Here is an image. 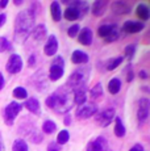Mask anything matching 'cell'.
I'll return each mask as SVG.
<instances>
[{
    "mask_svg": "<svg viewBox=\"0 0 150 151\" xmlns=\"http://www.w3.org/2000/svg\"><path fill=\"white\" fill-rule=\"evenodd\" d=\"M46 105L49 108L54 109L57 113L69 112L74 105V95L73 89L67 86H63L57 92L51 93L46 100Z\"/></svg>",
    "mask_w": 150,
    "mask_h": 151,
    "instance_id": "cell-1",
    "label": "cell"
},
{
    "mask_svg": "<svg viewBox=\"0 0 150 151\" xmlns=\"http://www.w3.org/2000/svg\"><path fill=\"white\" fill-rule=\"evenodd\" d=\"M34 12L32 9H25L19 13L15 22V42L22 43L29 37L34 29Z\"/></svg>",
    "mask_w": 150,
    "mask_h": 151,
    "instance_id": "cell-2",
    "label": "cell"
},
{
    "mask_svg": "<svg viewBox=\"0 0 150 151\" xmlns=\"http://www.w3.org/2000/svg\"><path fill=\"white\" fill-rule=\"evenodd\" d=\"M88 82V71L86 68H80V70H76L71 74L70 79H69V83H67V87L71 88L73 91L75 89H86V84Z\"/></svg>",
    "mask_w": 150,
    "mask_h": 151,
    "instance_id": "cell-3",
    "label": "cell"
},
{
    "mask_svg": "<svg viewBox=\"0 0 150 151\" xmlns=\"http://www.w3.org/2000/svg\"><path fill=\"white\" fill-rule=\"evenodd\" d=\"M63 66H65V63H63V59L61 57H56V59L53 60V63H51L50 66V71H49V78H50V80H59L63 76Z\"/></svg>",
    "mask_w": 150,
    "mask_h": 151,
    "instance_id": "cell-4",
    "label": "cell"
},
{
    "mask_svg": "<svg viewBox=\"0 0 150 151\" xmlns=\"http://www.w3.org/2000/svg\"><path fill=\"white\" fill-rule=\"evenodd\" d=\"M21 108H22V106L20 105L19 103H16V101L8 104L7 108L4 109V120H5V124H7V125H12L13 121H15V118L17 117V114H19L20 110H21Z\"/></svg>",
    "mask_w": 150,
    "mask_h": 151,
    "instance_id": "cell-5",
    "label": "cell"
},
{
    "mask_svg": "<svg viewBox=\"0 0 150 151\" xmlns=\"http://www.w3.org/2000/svg\"><path fill=\"white\" fill-rule=\"evenodd\" d=\"M113 120H115V109L113 108H108V109L103 110V112H100L99 114L96 116V122L102 127L108 126Z\"/></svg>",
    "mask_w": 150,
    "mask_h": 151,
    "instance_id": "cell-6",
    "label": "cell"
},
{
    "mask_svg": "<svg viewBox=\"0 0 150 151\" xmlns=\"http://www.w3.org/2000/svg\"><path fill=\"white\" fill-rule=\"evenodd\" d=\"M97 113V105L95 104H87V105H80L75 112V116L78 118H90Z\"/></svg>",
    "mask_w": 150,
    "mask_h": 151,
    "instance_id": "cell-7",
    "label": "cell"
},
{
    "mask_svg": "<svg viewBox=\"0 0 150 151\" xmlns=\"http://www.w3.org/2000/svg\"><path fill=\"white\" fill-rule=\"evenodd\" d=\"M22 68V60L17 54H12L7 62V71L9 74H17Z\"/></svg>",
    "mask_w": 150,
    "mask_h": 151,
    "instance_id": "cell-8",
    "label": "cell"
},
{
    "mask_svg": "<svg viewBox=\"0 0 150 151\" xmlns=\"http://www.w3.org/2000/svg\"><path fill=\"white\" fill-rule=\"evenodd\" d=\"M149 116V100L148 99H141L138 103V109H137V118L138 122L144 124L148 120Z\"/></svg>",
    "mask_w": 150,
    "mask_h": 151,
    "instance_id": "cell-9",
    "label": "cell"
},
{
    "mask_svg": "<svg viewBox=\"0 0 150 151\" xmlns=\"http://www.w3.org/2000/svg\"><path fill=\"white\" fill-rule=\"evenodd\" d=\"M108 150V143L103 137H97L95 141L88 143L87 151H107Z\"/></svg>",
    "mask_w": 150,
    "mask_h": 151,
    "instance_id": "cell-10",
    "label": "cell"
},
{
    "mask_svg": "<svg viewBox=\"0 0 150 151\" xmlns=\"http://www.w3.org/2000/svg\"><path fill=\"white\" fill-rule=\"evenodd\" d=\"M58 50V41H57L56 36H49L48 41L45 43V47H44V53L49 57L54 55Z\"/></svg>",
    "mask_w": 150,
    "mask_h": 151,
    "instance_id": "cell-11",
    "label": "cell"
},
{
    "mask_svg": "<svg viewBox=\"0 0 150 151\" xmlns=\"http://www.w3.org/2000/svg\"><path fill=\"white\" fill-rule=\"evenodd\" d=\"M145 28V25L142 22H137V21H126L123 27V30L125 32L126 34H134L141 32L142 29Z\"/></svg>",
    "mask_w": 150,
    "mask_h": 151,
    "instance_id": "cell-12",
    "label": "cell"
},
{
    "mask_svg": "<svg viewBox=\"0 0 150 151\" xmlns=\"http://www.w3.org/2000/svg\"><path fill=\"white\" fill-rule=\"evenodd\" d=\"M112 11L117 14H128L131 12V4L128 1H113Z\"/></svg>",
    "mask_w": 150,
    "mask_h": 151,
    "instance_id": "cell-13",
    "label": "cell"
},
{
    "mask_svg": "<svg viewBox=\"0 0 150 151\" xmlns=\"http://www.w3.org/2000/svg\"><path fill=\"white\" fill-rule=\"evenodd\" d=\"M78 41L84 46H90L92 43V30L90 28H83L80 33H78Z\"/></svg>",
    "mask_w": 150,
    "mask_h": 151,
    "instance_id": "cell-14",
    "label": "cell"
},
{
    "mask_svg": "<svg viewBox=\"0 0 150 151\" xmlns=\"http://www.w3.org/2000/svg\"><path fill=\"white\" fill-rule=\"evenodd\" d=\"M88 55L84 53V51H80V50H75L73 55H71V62L74 65H84V63L88 62Z\"/></svg>",
    "mask_w": 150,
    "mask_h": 151,
    "instance_id": "cell-15",
    "label": "cell"
},
{
    "mask_svg": "<svg viewBox=\"0 0 150 151\" xmlns=\"http://www.w3.org/2000/svg\"><path fill=\"white\" fill-rule=\"evenodd\" d=\"M32 36H33V40L37 42H41L44 41L45 36H46V27L44 24H38L36 28L33 29L32 32Z\"/></svg>",
    "mask_w": 150,
    "mask_h": 151,
    "instance_id": "cell-16",
    "label": "cell"
},
{
    "mask_svg": "<svg viewBox=\"0 0 150 151\" xmlns=\"http://www.w3.org/2000/svg\"><path fill=\"white\" fill-rule=\"evenodd\" d=\"M107 7H108V1L107 0L95 1L94 5H92V13H94V16H102V14H104Z\"/></svg>",
    "mask_w": 150,
    "mask_h": 151,
    "instance_id": "cell-17",
    "label": "cell"
},
{
    "mask_svg": "<svg viewBox=\"0 0 150 151\" xmlns=\"http://www.w3.org/2000/svg\"><path fill=\"white\" fill-rule=\"evenodd\" d=\"M25 108H27L29 112L34 113V114H38L40 113V101L34 97H30L25 101Z\"/></svg>",
    "mask_w": 150,
    "mask_h": 151,
    "instance_id": "cell-18",
    "label": "cell"
},
{
    "mask_svg": "<svg viewBox=\"0 0 150 151\" xmlns=\"http://www.w3.org/2000/svg\"><path fill=\"white\" fill-rule=\"evenodd\" d=\"M136 14H137V17L140 20H142V21H146V20L150 17V12H149V8L146 7L145 4H140L137 5V8H136Z\"/></svg>",
    "mask_w": 150,
    "mask_h": 151,
    "instance_id": "cell-19",
    "label": "cell"
},
{
    "mask_svg": "<svg viewBox=\"0 0 150 151\" xmlns=\"http://www.w3.org/2000/svg\"><path fill=\"white\" fill-rule=\"evenodd\" d=\"M119 34H120V32H119V28H117V25L112 24V28H111V30H109V33L104 37V41L107 43L115 42L117 38H119Z\"/></svg>",
    "mask_w": 150,
    "mask_h": 151,
    "instance_id": "cell-20",
    "label": "cell"
},
{
    "mask_svg": "<svg viewBox=\"0 0 150 151\" xmlns=\"http://www.w3.org/2000/svg\"><path fill=\"white\" fill-rule=\"evenodd\" d=\"M73 95H74V103L78 104V105H83L87 100L86 97V89H75L73 91Z\"/></svg>",
    "mask_w": 150,
    "mask_h": 151,
    "instance_id": "cell-21",
    "label": "cell"
},
{
    "mask_svg": "<svg viewBox=\"0 0 150 151\" xmlns=\"http://www.w3.org/2000/svg\"><path fill=\"white\" fill-rule=\"evenodd\" d=\"M50 13L54 21H59L62 19V12H61V7L58 1H53L50 5Z\"/></svg>",
    "mask_w": 150,
    "mask_h": 151,
    "instance_id": "cell-22",
    "label": "cell"
},
{
    "mask_svg": "<svg viewBox=\"0 0 150 151\" xmlns=\"http://www.w3.org/2000/svg\"><path fill=\"white\" fill-rule=\"evenodd\" d=\"M115 135L119 138L125 135V127H124L121 118H119V117L115 118Z\"/></svg>",
    "mask_w": 150,
    "mask_h": 151,
    "instance_id": "cell-23",
    "label": "cell"
},
{
    "mask_svg": "<svg viewBox=\"0 0 150 151\" xmlns=\"http://www.w3.org/2000/svg\"><path fill=\"white\" fill-rule=\"evenodd\" d=\"M65 17L69 21H75V20H78L80 17V13L78 12L75 8L69 7V8H66V11H65Z\"/></svg>",
    "mask_w": 150,
    "mask_h": 151,
    "instance_id": "cell-24",
    "label": "cell"
},
{
    "mask_svg": "<svg viewBox=\"0 0 150 151\" xmlns=\"http://www.w3.org/2000/svg\"><path fill=\"white\" fill-rule=\"evenodd\" d=\"M120 88H121V82L117 79V78H113V79H112L111 82L108 83V91L111 92L112 95L119 93Z\"/></svg>",
    "mask_w": 150,
    "mask_h": 151,
    "instance_id": "cell-25",
    "label": "cell"
},
{
    "mask_svg": "<svg viewBox=\"0 0 150 151\" xmlns=\"http://www.w3.org/2000/svg\"><path fill=\"white\" fill-rule=\"evenodd\" d=\"M57 129V125L56 122H53V121L50 120H46L44 124H42V130H44L45 134H51V133H54Z\"/></svg>",
    "mask_w": 150,
    "mask_h": 151,
    "instance_id": "cell-26",
    "label": "cell"
},
{
    "mask_svg": "<svg viewBox=\"0 0 150 151\" xmlns=\"http://www.w3.org/2000/svg\"><path fill=\"white\" fill-rule=\"evenodd\" d=\"M12 151H28V143L24 139H16L13 142Z\"/></svg>",
    "mask_w": 150,
    "mask_h": 151,
    "instance_id": "cell-27",
    "label": "cell"
},
{
    "mask_svg": "<svg viewBox=\"0 0 150 151\" xmlns=\"http://www.w3.org/2000/svg\"><path fill=\"white\" fill-rule=\"evenodd\" d=\"M124 58L123 57H116V58H111V59L107 62V70L108 71H112V70H115L119 65H121V62H123Z\"/></svg>",
    "mask_w": 150,
    "mask_h": 151,
    "instance_id": "cell-28",
    "label": "cell"
},
{
    "mask_svg": "<svg viewBox=\"0 0 150 151\" xmlns=\"http://www.w3.org/2000/svg\"><path fill=\"white\" fill-rule=\"evenodd\" d=\"M90 96H91V99H94V100H95V99H99V97L103 96V87H102V84L97 83L96 86L92 87V89L90 92Z\"/></svg>",
    "mask_w": 150,
    "mask_h": 151,
    "instance_id": "cell-29",
    "label": "cell"
},
{
    "mask_svg": "<svg viewBox=\"0 0 150 151\" xmlns=\"http://www.w3.org/2000/svg\"><path fill=\"white\" fill-rule=\"evenodd\" d=\"M69 138H70V134H69L67 130H62V132H59L58 135H57V143H58V145L67 143Z\"/></svg>",
    "mask_w": 150,
    "mask_h": 151,
    "instance_id": "cell-30",
    "label": "cell"
},
{
    "mask_svg": "<svg viewBox=\"0 0 150 151\" xmlns=\"http://www.w3.org/2000/svg\"><path fill=\"white\" fill-rule=\"evenodd\" d=\"M13 96L16 99H27L28 97V92L25 88H22V87H17V88L13 89Z\"/></svg>",
    "mask_w": 150,
    "mask_h": 151,
    "instance_id": "cell-31",
    "label": "cell"
},
{
    "mask_svg": "<svg viewBox=\"0 0 150 151\" xmlns=\"http://www.w3.org/2000/svg\"><path fill=\"white\" fill-rule=\"evenodd\" d=\"M9 49H11V42L5 37H0V53H4V51L9 50Z\"/></svg>",
    "mask_w": 150,
    "mask_h": 151,
    "instance_id": "cell-32",
    "label": "cell"
},
{
    "mask_svg": "<svg viewBox=\"0 0 150 151\" xmlns=\"http://www.w3.org/2000/svg\"><path fill=\"white\" fill-rule=\"evenodd\" d=\"M136 53V45H129L125 47V50H124V55H125L128 59H132L133 58V55Z\"/></svg>",
    "mask_w": 150,
    "mask_h": 151,
    "instance_id": "cell-33",
    "label": "cell"
},
{
    "mask_svg": "<svg viewBox=\"0 0 150 151\" xmlns=\"http://www.w3.org/2000/svg\"><path fill=\"white\" fill-rule=\"evenodd\" d=\"M111 28H112V25H102V27L97 29V34H99V36L102 37V38H104L107 34L109 33Z\"/></svg>",
    "mask_w": 150,
    "mask_h": 151,
    "instance_id": "cell-34",
    "label": "cell"
},
{
    "mask_svg": "<svg viewBox=\"0 0 150 151\" xmlns=\"http://www.w3.org/2000/svg\"><path fill=\"white\" fill-rule=\"evenodd\" d=\"M79 29H80V28H79V25H78V24L73 25V27L69 29V32H67L69 36H70L71 38H75V37H76V34L79 33Z\"/></svg>",
    "mask_w": 150,
    "mask_h": 151,
    "instance_id": "cell-35",
    "label": "cell"
},
{
    "mask_svg": "<svg viewBox=\"0 0 150 151\" xmlns=\"http://www.w3.org/2000/svg\"><path fill=\"white\" fill-rule=\"evenodd\" d=\"M48 151H61V146L56 142H51L48 146Z\"/></svg>",
    "mask_w": 150,
    "mask_h": 151,
    "instance_id": "cell-36",
    "label": "cell"
},
{
    "mask_svg": "<svg viewBox=\"0 0 150 151\" xmlns=\"http://www.w3.org/2000/svg\"><path fill=\"white\" fill-rule=\"evenodd\" d=\"M125 79H126V82H132L133 80V71H132V68H129V71L126 70V76H125Z\"/></svg>",
    "mask_w": 150,
    "mask_h": 151,
    "instance_id": "cell-37",
    "label": "cell"
},
{
    "mask_svg": "<svg viewBox=\"0 0 150 151\" xmlns=\"http://www.w3.org/2000/svg\"><path fill=\"white\" fill-rule=\"evenodd\" d=\"M129 151H145V150H144V147L141 146V145H134Z\"/></svg>",
    "mask_w": 150,
    "mask_h": 151,
    "instance_id": "cell-38",
    "label": "cell"
},
{
    "mask_svg": "<svg viewBox=\"0 0 150 151\" xmlns=\"http://www.w3.org/2000/svg\"><path fill=\"white\" fill-rule=\"evenodd\" d=\"M5 20H7V16H5V13H1V14H0V28H1L3 25L5 24Z\"/></svg>",
    "mask_w": 150,
    "mask_h": 151,
    "instance_id": "cell-39",
    "label": "cell"
},
{
    "mask_svg": "<svg viewBox=\"0 0 150 151\" xmlns=\"http://www.w3.org/2000/svg\"><path fill=\"white\" fill-rule=\"evenodd\" d=\"M4 88V76H3V74L0 72V91Z\"/></svg>",
    "mask_w": 150,
    "mask_h": 151,
    "instance_id": "cell-40",
    "label": "cell"
},
{
    "mask_svg": "<svg viewBox=\"0 0 150 151\" xmlns=\"http://www.w3.org/2000/svg\"><path fill=\"white\" fill-rule=\"evenodd\" d=\"M8 3H9L8 0H1V1H0V8H5Z\"/></svg>",
    "mask_w": 150,
    "mask_h": 151,
    "instance_id": "cell-41",
    "label": "cell"
},
{
    "mask_svg": "<svg viewBox=\"0 0 150 151\" xmlns=\"http://www.w3.org/2000/svg\"><path fill=\"white\" fill-rule=\"evenodd\" d=\"M34 62H36V57H34V55H30V58H29V66H33Z\"/></svg>",
    "mask_w": 150,
    "mask_h": 151,
    "instance_id": "cell-42",
    "label": "cell"
},
{
    "mask_svg": "<svg viewBox=\"0 0 150 151\" xmlns=\"http://www.w3.org/2000/svg\"><path fill=\"white\" fill-rule=\"evenodd\" d=\"M140 78L141 79H146V78H148V74H146L145 71H140Z\"/></svg>",
    "mask_w": 150,
    "mask_h": 151,
    "instance_id": "cell-43",
    "label": "cell"
},
{
    "mask_svg": "<svg viewBox=\"0 0 150 151\" xmlns=\"http://www.w3.org/2000/svg\"><path fill=\"white\" fill-rule=\"evenodd\" d=\"M4 149V146H3V139H1V135H0V151Z\"/></svg>",
    "mask_w": 150,
    "mask_h": 151,
    "instance_id": "cell-44",
    "label": "cell"
},
{
    "mask_svg": "<svg viewBox=\"0 0 150 151\" xmlns=\"http://www.w3.org/2000/svg\"><path fill=\"white\" fill-rule=\"evenodd\" d=\"M63 122H65V124H67V125H69V124H70V117H69V116H67V117H66V118H65V121H63Z\"/></svg>",
    "mask_w": 150,
    "mask_h": 151,
    "instance_id": "cell-45",
    "label": "cell"
},
{
    "mask_svg": "<svg viewBox=\"0 0 150 151\" xmlns=\"http://www.w3.org/2000/svg\"><path fill=\"white\" fill-rule=\"evenodd\" d=\"M13 3H15L16 5H20V4H21V3H22V1H21V0H15V1H13Z\"/></svg>",
    "mask_w": 150,
    "mask_h": 151,
    "instance_id": "cell-46",
    "label": "cell"
},
{
    "mask_svg": "<svg viewBox=\"0 0 150 151\" xmlns=\"http://www.w3.org/2000/svg\"><path fill=\"white\" fill-rule=\"evenodd\" d=\"M107 151H109V150H107Z\"/></svg>",
    "mask_w": 150,
    "mask_h": 151,
    "instance_id": "cell-47",
    "label": "cell"
}]
</instances>
